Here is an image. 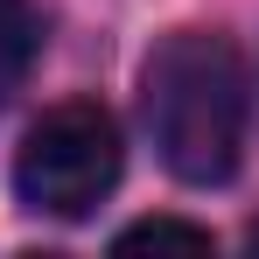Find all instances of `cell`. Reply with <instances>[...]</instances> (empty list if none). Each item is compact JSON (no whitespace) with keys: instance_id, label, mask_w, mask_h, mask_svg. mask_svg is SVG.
I'll use <instances>...</instances> for the list:
<instances>
[{"instance_id":"obj_1","label":"cell","mask_w":259,"mask_h":259,"mask_svg":"<svg viewBox=\"0 0 259 259\" xmlns=\"http://www.w3.org/2000/svg\"><path fill=\"white\" fill-rule=\"evenodd\" d=\"M140 119L161 168L189 189L231 182L245 154V63L217 28H175L140 70Z\"/></svg>"},{"instance_id":"obj_2","label":"cell","mask_w":259,"mask_h":259,"mask_svg":"<svg viewBox=\"0 0 259 259\" xmlns=\"http://www.w3.org/2000/svg\"><path fill=\"white\" fill-rule=\"evenodd\" d=\"M126 168L119 119L98 98H63L49 105L14 147V196L42 217H91Z\"/></svg>"},{"instance_id":"obj_3","label":"cell","mask_w":259,"mask_h":259,"mask_svg":"<svg viewBox=\"0 0 259 259\" xmlns=\"http://www.w3.org/2000/svg\"><path fill=\"white\" fill-rule=\"evenodd\" d=\"M112 252H189V259H203L210 252V231L182 224V217H140V224H126L112 238Z\"/></svg>"},{"instance_id":"obj_4","label":"cell","mask_w":259,"mask_h":259,"mask_svg":"<svg viewBox=\"0 0 259 259\" xmlns=\"http://www.w3.org/2000/svg\"><path fill=\"white\" fill-rule=\"evenodd\" d=\"M28 49H35V21H28V7H21V0H0V105H7L14 77H21Z\"/></svg>"}]
</instances>
